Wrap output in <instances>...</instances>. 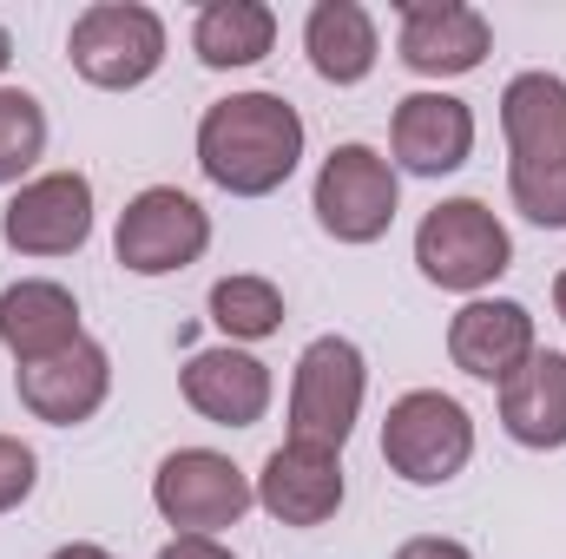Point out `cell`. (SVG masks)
I'll list each match as a JSON object with an SVG mask.
<instances>
[{
	"label": "cell",
	"instance_id": "cell-5",
	"mask_svg": "<svg viewBox=\"0 0 566 559\" xmlns=\"http://www.w3.org/2000/svg\"><path fill=\"white\" fill-rule=\"evenodd\" d=\"M363 389H369L363 349H356L349 336H316V342L296 356V382H290V441L343 454V441L356 434V415H363Z\"/></svg>",
	"mask_w": 566,
	"mask_h": 559
},
{
	"label": "cell",
	"instance_id": "cell-7",
	"mask_svg": "<svg viewBox=\"0 0 566 559\" xmlns=\"http://www.w3.org/2000/svg\"><path fill=\"white\" fill-rule=\"evenodd\" d=\"M151 507L178 534H211L218 540L224 527H238L258 507V487H251V474L238 461H224L211 447H178L151 474Z\"/></svg>",
	"mask_w": 566,
	"mask_h": 559
},
{
	"label": "cell",
	"instance_id": "cell-3",
	"mask_svg": "<svg viewBox=\"0 0 566 559\" xmlns=\"http://www.w3.org/2000/svg\"><path fill=\"white\" fill-rule=\"evenodd\" d=\"M416 264H422V277L434 289L481 296L514 264V238H507V224L481 198H448V204L428 211L422 231H416Z\"/></svg>",
	"mask_w": 566,
	"mask_h": 559
},
{
	"label": "cell",
	"instance_id": "cell-16",
	"mask_svg": "<svg viewBox=\"0 0 566 559\" xmlns=\"http://www.w3.org/2000/svg\"><path fill=\"white\" fill-rule=\"evenodd\" d=\"M178 382H185V402L218 428H258L271 409V369L244 349H198Z\"/></svg>",
	"mask_w": 566,
	"mask_h": 559
},
{
	"label": "cell",
	"instance_id": "cell-14",
	"mask_svg": "<svg viewBox=\"0 0 566 559\" xmlns=\"http://www.w3.org/2000/svg\"><path fill=\"white\" fill-rule=\"evenodd\" d=\"M258 507L283 527H323L343 507V454L283 441L258 474Z\"/></svg>",
	"mask_w": 566,
	"mask_h": 559
},
{
	"label": "cell",
	"instance_id": "cell-20",
	"mask_svg": "<svg viewBox=\"0 0 566 559\" xmlns=\"http://www.w3.org/2000/svg\"><path fill=\"white\" fill-rule=\"evenodd\" d=\"M271 46H277V13L264 0H205L198 20H191V53L211 73L258 66Z\"/></svg>",
	"mask_w": 566,
	"mask_h": 559
},
{
	"label": "cell",
	"instance_id": "cell-22",
	"mask_svg": "<svg viewBox=\"0 0 566 559\" xmlns=\"http://www.w3.org/2000/svg\"><path fill=\"white\" fill-rule=\"evenodd\" d=\"M46 151V113L33 93L0 86V184H20Z\"/></svg>",
	"mask_w": 566,
	"mask_h": 559
},
{
	"label": "cell",
	"instance_id": "cell-21",
	"mask_svg": "<svg viewBox=\"0 0 566 559\" xmlns=\"http://www.w3.org/2000/svg\"><path fill=\"white\" fill-rule=\"evenodd\" d=\"M211 323L231 342H264L283 329V289L271 277H224L211 283Z\"/></svg>",
	"mask_w": 566,
	"mask_h": 559
},
{
	"label": "cell",
	"instance_id": "cell-4",
	"mask_svg": "<svg viewBox=\"0 0 566 559\" xmlns=\"http://www.w3.org/2000/svg\"><path fill=\"white\" fill-rule=\"evenodd\" d=\"M66 53H73V66H80L86 86L133 93V86H145L165 66V20L151 7H139V0H93L73 20Z\"/></svg>",
	"mask_w": 566,
	"mask_h": 559
},
{
	"label": "cell",
	"instance_id": "cell-17",
	"mask_svg": "<svg viewBox=\"0 0 566 559\" xmlns=\"http://www.w3.org/2000/svg\"><path fill=\"white\" fill-rule=\"evenodd\" d=\"M0 342L7 356L27 369V362H46L60 349L80 342V303L66 283H46V277H20L0 289Z\"/></svg>",
	"mask_w": 566,
	"mask_h": 559
},
{
	"label": "cell",
	"instance_id": "cell-26",
	"mask_svg": "<svg viewBox=\"0 0 566 559\" xmlns=\"http://www.w3.org/2000/svg\"><path fill=\"white\" fill-rule=\"evenodd\" d=\"M53 559H113L106 547H93V540H73V547H60Z\"/></svg>",
	"mask_w": 566,
	"mask_h": 559
},
{
	"label": "cell",
	"instance_id": "cell-13",
	"mask_svg": "<svg viewBox=\"0 0 566 559\" xmlns=\"http://www.w3.org/2000/svg\"><path fill=\"white\" fill-rule=\"evenodd\" d=\"M113 395V362L93 336H80L73 349L46 356V362H27L20 369V402L27 415L53 421V428H73V421H93Z\"/></svg>",
	"mask_w": 566,
	"mask_h": 559
},
{
	"label": "cell",
	"instance_id": "cell-6",
	"mask_svg": "<svg viewBox=\"0 0 566 559\" xmlns=\"http://www.w3.org/2000/svg\"><path fill=\"white\" fill-rule=\"evenodd\" d=\"M382 461L409 487H441V481H454L474 461V421H468V409L454 395H441V389H409L402 402H389Z\"/></svg>",
	"mask_w": 566,
	"mask_h": 559
},
{
	"label": "cell",
	"instance_id": "cell-11",
	"mask_svg": "<svg viewBox=\"0 0 566 559\" xmlns=\"http://www.w3.org/2000/svg\"><path fill=\"white\" fill-rule=\"evenodd\" d=\"M494 46V27L468 0H402V66L422 80L474 73Z\"/></svg>",
	"mask_w": 566,
	"mask_h": 559
},
{
	"label": "cell",
	"instance_id": "cell-1",
	"mask_svg": "<svg viewBox=\"0 0 566 559\" xmlns=\"http://www.w3.org/2000/svg\"><path fill=\"white\" fill-rule=\"evenodd\" d=\"M303 158V113L283 93H231L198 119V171L231 198H271Z\"/></svg>",
	"mask_w": 566,
	"mask_h": 559
},
{
	"label": "cell",
	"instance_id": "cell-25",
	"mask_svg": "<svg viewBox=\"0 0 566 559\" xmlns=\"http://www.w3.org/2000/svg\"><path fill=\"white\" fill-rule=\"evenodd\" d=\"M396 559H474L461 540H441V534H422V540H409V547H396Z\"/></svg>",
	"mask_w": 566,
	"mask_h": 559
},
{
	"label": "cell",
	"instance_id": "cell-12",
	"mask_svg": "<svg viewBox=\"0 0 566 559\" xmlns=\"http://www.w3.org/2000/svg\"><path fill=\"white\" fill-rule=\"evenodd\" d=\"M534 349H541V342H534V316H527V303H514V296H474V303H461V316L448 323V356H454V369L474 376V382H507Z\"/></svg>",
	"mask_w": 566,
	"mask_h": 559
},
{
	"label": "cell",
	"instance_id": "cell-23",
	"mask_svg": "<svg viewBox=\"0 0 566 559\" xmlns=\"http://www.w3.org/2000/svg\"><path fill=\"white\" fill-rule=\"evenodd\" d=\"M33 481H40L33 447H27V441H13V434H0V514H13V507L33 494Z\"/></svg>",
	"mask_w": 566,
	"mask_h": 559
},
{
	"label": "cell",
	"instance_id": "cell-27",
	"mask_svg": "<svg viewBox=\"0 0 566 559\" xmlns=\"http://www.w3.org/2000/svg\"><path fill=\"white\" fill-rule=\"evenodd\" d=\"M7 60H13V33L0 27V73H7Z\"/></svg>",
	"mask_w": 566,
	"mask_h": 559
},
{
	"label": "cell",
	"instance_id": "cell-28",
	"mask_svg": "<svg viewBox=\"0 0 566 559\" xmlns=\"http://www.w3.org/2000/svg\"><path fill=\"white\" fill-rule=\"evenodd\" d=\"M554 309H560V316H566V271H560V277H554Z\"/></svg>",
	"mask_w": 566,
	"mask_h": 559
},
{
	"label": "cell",
	"instance_id": "cell-2",
	"mask_svg": "<svg viewBox=\"0 0 566 559\" xmlns=\"http://www.w3.org/2000/svg\"><path fill=\"white\" fill-rule=\"evenodd\" d=\"M507 133V191L514 211L541 231H566V80L514 73L501 93Z\"/></svg>",
	"mask_w": 566,
	"mask_h": 559
},
{
	"label": "cell",
	"instance_id": "cell-18",
	"mask_svg": "<svg viewBox=\"0 0 566 559\" xmlns=\"http://www.w3.org/2000/svg\"><path fill=\"white\" fill-rule=\"evenodd\" d=\"M501 428L521 447H566V356L534 349L507 382H501Z\"/></svg>",
	"mask_w": 566,
	"mask_h": 559
},
{
	"label": "cell",
	"instance_id": "cell-8",
	"mask_svg": "<svg viewBox=\"0 0 566 559\" xmlns=\"http://www.w3.org/2000/svg\"><path fill=\"white\" fill-rule=\"evenodd\" d=\"M310 204H316V224L336 244H376L396 224L402 184H396V165L376 145H336L323 158V171H316Z\"/></svg>",
	"mask_w": 566,
	"mask_h": 559
},
{
	"label": "cell",
	"instance_id": "cell-15",
	"mask_svg": "<svg viewBox=\"0 0 566 559\" xmlns=\"http://www.w3.org/2000/svg\"><path fill=\"white\" fill-rule=\"evenodd\" d=\"M389 145H396V165L416 171V178L461 171L468 151H474V113H468V99H454V93H409V99L396 106Z\"/></svg>",
	"mask_w": 566,
	"mask_h": 559
},
{
	"label": "cell",
	"instance_id": "cell-24",
	"mask_svg": "<svg viewBox=\"0 0 566 559\" xmlns=\"http://www.w3.org/2000/svg\"><path fill=\"white\" fill-rule=\"evenodd\" d=\"M158 559H238L224 540H211V534H178L171 547H158Z\"/></svg>",
	"mask_w": 566,
	"mask_h": 559
},
{
	"label": "cell",
	"instance_id": "cell-19",
	"mask_svg": "<svg viewBox=\"0 0 566 559\" xmlns=\"http://www.w3.org/2000/svg\"><path fill=\"white\" fill-rule=\"evenodd\" d=\"M303 53L329 86H363L376 73V53H382L369 7L363 0H316L303 20Z\"/></svg>",
	"mask_w": 566,
	"mask_h": 559
},
{
	"label": "cell",
	"instance_id": "cell-9",
	"mask_svg": "<svg viewBox=\"0 0 566 559\" xmlns=\"http://www.w3.org/2000/svg\"><path fill=\"white\" fill-rule=\"evenodd\" d=\"M211 244V218L191 191L178 184H151L139 191L126 211H119V231H113V251L133 277H171L185 264H198Z\"/></svg>",
	"mask_w": 566,
	"mask_h": 559
},
{
	"label": "cell",
	"instance_id": "cell-10",
	"mask_svg": "<svg viewBox=\"0 0 566 559\" xmlns=\"http://www.w3.org/2000/svg\"><path fill=\"white\" fill-rule=\"evenodd\" d=\"M0 238L20 257H73L93 238V178L86 171L27 178L0 211Z\"/></svg>",
	"mask_w": 566,
	"mask_h": 559
}]
</instances>
